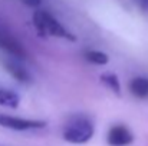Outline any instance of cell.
<instances>
[{
  "label": "cell",
  "mask_w": 148,
  "mask_h": 146,
  "mask_svg": "<svg viewBox=\"0 0 148 146\" xmlns=\"http://www.w3.org/2000/svg\"><path fill=\"white\" fill-rule=\"evenodd\" d=\"M134 142V133L125 125H114L106 133V143L109 146H130Z\"/></svg>",
  "instance_id": "4"
},
{
  "label": "cell",
  "mask_w": 148,
  "mask_h": 146,
  "mask_svg": "<svg viewBox=\"0 0 148 146\" xmlns=\"http://www.w3.org/2000/svg\"><path fill=\"white\" fill-rule=\"evenodd\" d=\"M25 4H27V6H30V7H39L40 6V3H42V0H22Z\"/></svg>",
  "instance_id": "11"
},
{
  "label": "cell",
  "mask_w": 148,
  "mask_h": 146,
  "mask_svg": "<svg viewBox=\"0 0 148 146\" xmlns=\"http://www.w3.org/2000/svg\"><path fill=\"white\" fill-rule=\"evenodd\" d=\"M85 59L92 63V65H99V66H103L109 62V57L106 53L101 52V50H86L85 52Z\"/></svg>",
  "instance_id": "9"
},
{
  "label": "cell",
  "mask_w": 148,
  "mask_h": 146,
  "mask_svg": "<svg viewBox=\"0 0 148 146\" xmlns=\"http://www.w3.org/2000/svg\"><path fill=\"white\" fill-rule=\"evenodd\" d=\"M33 24L36 30L42 36H53V37H60L73 42L76 37L59 22L56 20L49 12L46 10H36L33 14Z\"/></svg>",
  "instance_id": "2"
},
{
  "label": "cell",
  "mask_w": 148,
  "mask_h": 146,
  "mask_svg": "<svg viewBox=\"0 0 148 146\" xmlns=\"http://www.w3.org/2000/svg\"><path fill=\"white\" fill-rule=\"evenodd\" d=\"M4 69L9 72V75L12 77H14L20 83H27L32 79L30 73L27 72V69H25L23 66H20L16 62H4Z\"/></svg>",
  "instance_id": "6"
},
{
  "label": "cell",
  "mask_w": 148,
  "mask_h": 146,
  "mask_svg": "<svg viewBox=\"0 0 148 146\" xmlns=\"http://www.w3.org/2000/svg\"><path fill=\"white\" fill-rule=\"evenodd\" d=\"M0 49L19 59H23L27 54L23 45L3 26H0Z\"/></svg>",
  "instance_id": "5"
},
{
  "label": "cell",
  "mask_w": 148,
  "mask_h": 146,
  "mask_svg": "<svg viewBox=\"0 0 148 146\" xmlns=\"http://www.w3.org/2000/svg\"><path fill=\"white\" fill-rule=\"evenodd\" d=\"M135 1L143 10H148V0H135Z\"/></svg>",
  "instance_id": "12"
},
{
  "label": "cell",
  "mask_w": 148,
  "mask_h": 146,
  "mask_svg": "<svg viewBox=\"0 0 148 146\" xmlns=\"http://www.w3.org/2000/svg\"><path fill=\"white\" fill-rule=\"evenodd\" d=\"M0 126L6 128V129H12V130L25 132V130L43 129L46 126V122L45 120H36V119H23V117L0 113Z\"/></svg>",
  "instance_id": "3"
},
{
  "label": "cell",
  "mask_w": 148,
  "mask_h": 146,
  "mask_svg": "<svg viewBox=\"0 0 148 146\" xmlns=\"http://www.w3.org/2000/svg\"><path fill=\"white\" fill-rule=\"evenodd\" d=\"M130 90L135 97L144 99L148 96V79L147 77H134L130 82Z\"/></svg>",
  "instance_id": "7"
},
{
  "label": "cell",
  "mask_w": 148,
  "mask_h": 146,
  "mask_svg": "<svg viewBox=\"0 0 148 146\" xmlns=\"http://www.w3.org/2000/svg\"><path fill=\"white\" fill-rule=\"evenodd\" d=\"M94 132H95V126L91 117L79 113V115H72L66 120L62 129V138L68 143L84 145L92 139Z\"/></svg>",
  "instance_id": "1"
},
{
  "label": "cell",
  "mask_w": 148,
  "mask_h": 146,
  "mask_svg": "<svg viewBox=\"0 0 148 146\" xmlns=\"http://www.w3.org/2000/svg\"><path fill=\"white\" fill-rule=\"evenodd\" d=\"M19 103H20V96L16 92L0 86V105L1 106L14 109V107L19 106Z\"/></svg>",
  "instance_id": "8"
},
{
  "label": "cell",
  "mask_w": 148,
  "mask_h": 146,
  "mask_svg": "<svg viewBox=\"0 0 148 146\" xmlns=\"http://www.w3.org/2000/svg\"><path fill=\"white\" fill-rule=\"evenodd\" d=\"M101 80H102V83L106 85L114 93H116V95L121 93V85H119V80H118V77H116L114 73H103V75L101 76Z\"/></svg>",
  "instance_id": "10"
}]
</instances>
